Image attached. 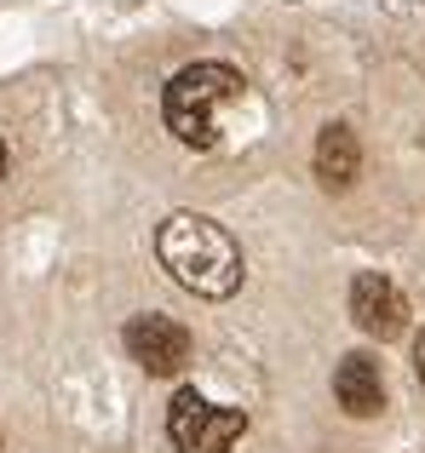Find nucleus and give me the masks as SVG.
Returning a JSON list of instances; mask_svg holds the SVG:
<instances>
[{
    "mask_svg": "<svg viewBox=\"0 0 425 453\" xmlns=\"http://www.w3.org/2000/svg\"><path fill=\"white\" fill-rule=\"evenodd\" d=\"M167 436L179 453H230L247 436L242 408H212L202 390H179L167 408Z\"/></svg>",
    "mask_w": 425,
    "mask_h": 453,
    "instance_id": "7ed1b4c3",
    "label": "nucleus"
},
{
    "mask_svg": "<svg viewBox=\"0 0 425 453\" xmlns=\"http://www.w3.org/2000/svg\"><path fill=\"white\" fill-rule=\"evenodd\" d=\"M357 173H362L357 133H351L345 121H328L322 138H316V178H322L328 189H345V184H357Z\"/></svg>",
    "mask_w": 425,
    "mask_h": 453,
    "instance_id": "0eeeda50",
    "label": "nucleus"
},
{
    "mask_svg": "<svg viewBox=\"0 0 425 453\" xmlns=\"http://www.w3.org/2000/svg\"><path fill=\"white\" fill-rule=\"evenodd\" d=\"M0 173H6V144H0Z\"/></svg>",
    "mask_w": 425,
    "mask_h": 453,
    "instance_id": "1a4fd4ad",
    "label": "nucleus"
},
{
    "mask_svg": "<svg viewBox=\"0 0 425 453\" xmlns=\"http://www.w3.org/2000/svg\"><path fill=\"white\" fill-rule=\"evenodd\" d=\"M127 356H133L144 373H156V379H173V373H184V362H190V333L179 327L173 316H133L127 321Z\"/></svg>",
    "mask_w": 425,
    "mask_h": 453,
    "instance_id": "20e7f679",
    "label": "nucleus"
},
{
    "mask_svg": "<svg viewBox=\"0 0 425 453\" xmlns=\"http://www.w3.org/2000/svg\"><path fill=\"white\" fill-rule=\"evenodd\" d=\"M334 396H339V408H345L351 419L385 413V373H380V362H374L368 350H351L345 362L334 367Z\"/></svg>",
    "mask_w": 425,
    "mask_h": 453,
    "instance_id": "423d86ee",
    "label": "nucleus"
},
{
    "mask_svg": "<svg viewBox=\"0 0 425 453\" xmlns=\"http://www.w3.org/2000/svg\"><path fill=\"white\" fill-rule=\"evenodd\" d=\"M351 316L368 339H397L408 327V299L397 293V281H385L380 270H362L351 281Z\"/></svg>",
    "mask_w": 425,
    "mask_h": 453,
    "instance_id": "39448f33",
    "label": "nucleus"
},
{
    "mask_svg": "<svg viewBox=\"0 0 425 453\" xmlns=\"http://www.w3.org/2000/svg\"><path fill=\"white\" fill-rule=\"evenodd\" d=\"M414 373H420V385H425V339L414 344Z\"/></svg>",
    "mask_w": 425,
    "mask_h": 453,
    "instance_id": "6e6552de",
    "label": "nucleus"
},
{
    "mask_svg": "<svg viewBox=\"0 0 425 453\" xmlns=\"http://www.w3.org/2000/svg\"><path fill=\"white\" fill-rule=\"evenodd\" d=\"M156 253L167 276L196 299H230L242 288V247L224 224L202 219V212H173L156 230Z\"/></svg>",
    "mask_w": 425,
    "mask_h": 453,
    "instance_id": "f257e3e1",
    "label": "nucleus"
},
{
    "mask_svg": "<svg viewBox=\"0 0 425 453\" xmlns=\"http://www.w3.org/2000/svg\"><path fill=\"white\" fill-rule=\"evenodd\" d=\"M242 69L230 64H190L167 81V98H161V115H167V133L190 150H212L219 144V115L224 104L242 98Z\"/></svg>",
    "mask_w": 425,
    "mask_h": 453,
    "instance_id": "f03ea898",
    "label": "nucleus"
}]
</instances>
